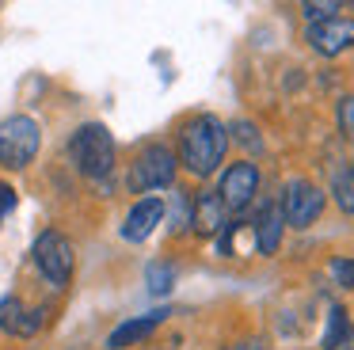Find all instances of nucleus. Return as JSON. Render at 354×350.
<instances>
[{
	"label": "nucleus",
	"mask_w": 354,
	"mask_h": 350,
	"mask_svg": "<svg viewBox=\"0 0 354 350\" xmlns=\"http://www.w3.org/2000/svg\"><path fill=\"white\" fill-rule=\"evenodd\" d=\"M225 149H229V126H221V118L214 114H198L179 129V160L198 179H209L221 167Z\"/></svg>",
	"instance_id": "nucleus-1"
},
{
	"label": "nucleus",
	"mask_w": 354,
	"mask_h": 350,
	"mask_svg": "<svg viewBox=\"0 0 354 350\" xmlns=\"http://www.w3.org/2000/svg\"><path fill=\"white\" fill-rule=\"evenodd\" d=\"M69 152L88 179H107L111 167H115V137H111L107 126H100V122H84V126L73 133Z\"/></svg>",
	"instance_id": "nucleus-2"
},
{
	"label": "nucleus",
	"mask_w": 354,
	"mask_h": 350,
	"mask_svg": "<svg viewBox=\"0 0 354 350\" xmlns=\"http://www.w3.org/2000/svg\"><path fill=\"white\" fill-rule=\"evenodd\" d=\"M39 145H42V129L35 118L12 114V118L0 122V164L4 167H12V172L27 167L39 156Z\"/></svg>",
	"instance_id": "nucleus-3"
},
{
	"label": "nucleus",
	"mask_w": 354,
	"mask_h": 350,
	"mask_svg": "<svg viewBox=\"0 0 354 350\" xmlns=\"http://www.w3.org/2000/svg\"><path fill=\"white\" fill-rule=\"evenodd\" d=\"M31 259H35V266H39V274H42V278H46L54 289H62L65 282L73 278V266H77V255H73L69 236H62L57 228H46V232L35 240Z\"/></svg>",
	"instance_id": "nucleus-4"
},
{
	"label": "nucleus",
	"mask_w": 354,
	"mask_h": 350,
	"mask_svg": "<svg viewBox=\"0 0 354 350\" xmlns=\"http://www.w3.org/2000/svg\"><path fill=\"white\" fill-rule=\"evenodd\" d=\"M176 179V156L164 145H149L138 152V160L130 164V190L133 194H153V190L168 187Z\"/></svg>",
	"instance_id": "nucleus-5"
},
{
	"label": "nucleus",
	"mask_w": 354,
	"mask_h": 350,
	"mask_svg": "<svg viewBox=\"0 0 354 350\" xmlns=\"http://www.w3.org/2000/svg\"><path fill=\"white\" fill-rule=\"evenodd\" d=\"M278 210H282L286 225L308 228L316 217H320V210H324V190L316 187V183H308V179H290V183H286V190H282Z\"/></svg>",
	"instance_id": "nucleus-6"
},
{
	"label": "nucleus",
	"mask_w": 354,
	"mask_h": 350,
	"mask_svg": "<svg viewBox=\"0 0 354 350\" xmlns=\"http://www.w3.org/2000/svg\"><path fill=\"white\" fill-rule=\"evenodd\" d=\"M259 190V167L252 160H240V164H229L221 175V187H217V198H221L225 210H244L248 202L255 198Z\"/></svg>",
	"instance_id": "nucleus-7"
},
{
	"label": "nucleus",
	"mask_w": 354,
	"mask_h": 350,
	"mask_svg": "<svg viewBox=\"0 0 354 350\" xmlns=\"http://www.w3.org/2000/svg\"><path fill=\"white\" fill-rule=\"evenodd\" d=\"M305 42L313 46L320 57H339L343 50L354 46V19H346V15H331V19H324V23H308Z\"/></svg>",
	"instance_id": "nucleus-8"
},
{
	"label": "nucleus",
	"mask_w": 354,
	"mask_h": 350,
	"mask_svg": "<svg viewBox=\"0 0 354 350\" xmlns=\"http://www.w3.org/2000/svg\"><path fill=\"white\" fill-rule=\"evenodd\" d=\"M164 210H168V205H164L156 194L141 198V202L126 213V221H122V240H130V243L149 240V236L156 232V225L164 221Z\"/></svg>",
	"instance_id": "nucleus-9"
},
{
	"label": "nucleus",
	"mask_w": 354,
	"mask_h": 350,
	"mask_svg": "<svg viewBox=\"0 0 354 350\" xmlns=\"http://www.w3.org/2000/svg\"><path fill=\"white\" fill-rule=\"evenodd\" d=\"M225 205H221V198H217V190H198L194 194V202H191V225H194V232H202V236H214V232H221L225 228Z\"/></svg>",
	"instance_id": "nucleus-10"
},
{
	"label": "nucleus",
	"mask_w": 354,
	"mask_h": 350,
	"mask_svg": "<svg viewBox=\"0 0 354 350\" xmlns=\"http://www.w3.org/2000/svg\"><path fill=\"white\" fill-rule=\"evenodd\" d=\"M39 324H42V308L27 312V304L19 297H4L0 301V331L16 335V339H27V335L39 331Z\"/></svg>",
	"instance_id": "nucleus-11"
},
{
	"label": "nucleus",
	"mask_w": 354,
	"mask_h": 350,
	"mask_svg": "<svg viewBox=\"0 0 354 350\" xmlns=\"http://www.w3.org/2000/svg\"><path fill=\"white\" fill-rule=\"evenodd\" d=\"M168 316V312H149V316H138V320H126V324H118L115 331L107 335V347L111 350H126V347H138V342H145L149 335L160 327V320Z\"/></svg>",
	"instance_id": "nucleus-12"
},
{
	"label": "nucleus",
	"mask_w": 354,
	"mask_h": 350,
	"mask_svg": "<svg viewBox=\"0 0 354 350\" xmlns=\"http://www.w3.org/2000/svg\"><path fill=\"white\" fill-rule=\"evenodd\" d=\"M282 210H278L274 202H267L259 210V217H255L252 232H255V248H259V255H274L278 243H282Z\"/></svg>",
	"instance_id": "nucleus-13"
},
{
	"label": "nucleus",
	"mask_w": 354,
	"mask_h": 350,
	"mask_svg": "<svg viewBox=\"0 0 354 350\" xmlns=\"http://www.w3.org/2000/svg\"><path fill=\"white\" fill-rule=\"evenodd\" d=\"M354 339V327H351V316H346V308H339V304H331L328 312V327H324V350H346Z\"/></svg>",
	"instance_id": "nucleus-14"
},
{
	"label": "nucleus",
	"mask_w": 354,
	"mask_h": 350,
	"mask_svg": "<svg viewBox=\"0 0 354 350\" xmlns=\"http://www.w3.org/2000/svg\"><path fill=\"white\" fill-rule=\"evenodd\" d=\"M145 282H149V293L164 297L171 286H176V266H171V263H149Z\"/></svg>",
	"instance_id": "nucleus-15"
},
{
	"label": "nucleus",
	"mask_w": 354,
	"mask_h": 350,
	"mask_svg": "<svg viewBox=\"0 0 354 350\" xmlns=\"http://www.w3.org/2000/svg\"><path fill=\"white\" fill-rule=\"evenodd\" d=\"M331 198L343 213H354V172H335L331 179Z\"/></svg>",
	"instance_id": "nucleus-16"
},
{
	"label": "nucleus",
	"mask_w": 354,
	"mask_h": 350,
	"mask_svg": "<svg viewBox=\"0 0 354 350\" xmlns=\"http://www.w3.org/2000/svg\"><path fill=\"white\" fill-rule=\"evenodd\" d=\"M191 202L194 198H187L183 190H176V198H171V232H187V228H191Z\"/></svg>",
	"instance_id": "nucleus-17"
},
{
	"label": "nucleus",
	"mask_w": 354,
	"mask_h": 350,
	"mask_svg": "<svg viewBox=\"0 0 354 350\" xmlns=\"http://www.w3.org/2000/svg\"><path fill=\"white\" fill-rule=\"evenodd\" d=\"M229 133L236 137V141L244 145V149H252V152H259V149H263V137H259V129H255L252 122H232Z\"/></svg>",
	"instance_id": "nucleus-18"
},
{
	"label": "nucleus",
	"mask_w": 354,
	"mask_h": 350,
	"mask_svg": "<svg viewBox=\"0 0 354 350\" xmlns=\"http://www.w3.org/2000/svg\"><path fill=\"white\" fill-rule=\"evenodd\" d=\"M301 12H305L308 23H324V19H331V15L339 12V4L335 0H316V4L308 0V4H301Z\"/></svg>",
	"instance_id": "nucleus-19"
},
{
	"label": "nucleus",
	"mask_w": 354,
	"mask_h": 350,
	"mask_svg": "<svg viewBox=\"0 0 354 350\" xmlns=\"http://www.w3.org/2000/svg\"><path fill=\"white\" fill-rule=\"evenodd\" d=\"M331 278L339 282L343 289H354V259H331Z\"/></svg>",
	"instance_id": "nucleus-20"
},
{
	"label": "nucleus",
	"mask_w": 354,
	"mask_h": 350,
	"mask_svg": "<svg viewBox=\"0 0 354 350\" xmlns=\"http://www.w3.org/2000/svg\"><path fill=\"white\" fill-rule=\"evenodd\" d=\"M335 114H339V129H343L346 137H354V95H343V99H339Z\"/></svg>",
	"instance_id": "nucleus-21"
},
{
	"label": "nucleus",
	"mask_w": 354,
	"mask_h": 350,
	"mask_svg": "<svg viewBox=\"0 0 354 350\" xmlns=\"http://www.w3.org/2000/svg\"><path fill=\"white\" fill-rule=\"evenodd\" d=\"M12 205H16V190L0 183V221H4V213H12Z\"/></svg>",
	"instance_id": "nucleus-22"
},
{
	"label": "nucleus",
	"mask_w": 354,
	"mask_h": 350,
	"mask_svg": "<svg viewBox=\"0 0 354 350\" xmlns=\"http://www.w3.org/2000/svg\"><path fill=\"white\" fill-rule=\"evenodd\" d=\"M225 350H263V342L259 339H240V342H232V347H225Z\"/></svg>",
	"instance_id": "nucleus-23"
},
{
	"label": "nucleus",
	"mask_w": 354,
	"mask_h": 350,
	"mask_svg": "<svg viewBox=\"0 0 354 350\" xmlns=\"http://www.w3.org/2000/svg\"><path fill=\"white\" fill-rule=\"evenodd\" d=\"M149 350H156V347H149Z\"/></svg>",
	"instance_id": "nucleus-24"
},
{
	"label": "nucleus",
	"mask_w": 354,
	"mask_h": 350,
	"mask_svg": "<svg viewBox=\"0 0 354 350\" xmlns=\"http://www.w3.org/2000/svg\"><path fill=\"white\" fill-rule=\"evenodd\" d=\"M346 350H354V347H346Z\"/></svg>",
	"instance_id": "nucleus-25"
},
{
	"label": "nucleus",
	"mask_w": 354,
	"mask_h": 350,
	"mask_svg": "<svg viewBox=\"0 0 354 350\" xmlns=\"http://www.w3.org/2000/svg\"><path fill=\"white\" fill-rule=\"evenodd\" d=\"M351 172H354V167H351Z\"/></svg>",
	"instance_id": "nucleus-26"
}]
</instances>
